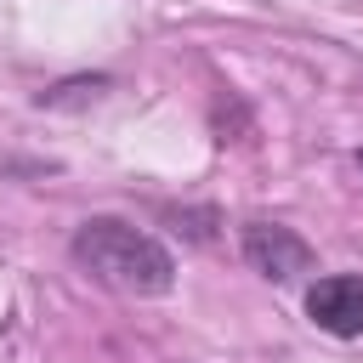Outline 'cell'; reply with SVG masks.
Wrapping results in <instances>:
<instances>
[{
  "label": "cell",
  "mask_w": 363,
  "mask_h": 363,
  "mask_svg": "<svg viewBox=\"0 0 363 363\" xmlns=\"http://www.w3.org/2000/svg\"><path fill=\"white\" fill-rule=\"evenodd\" d=\"M68 250L96 284H108L119 295H170V284H176V255L153 233H142V227H130L119 216L79 221Z\"/></svg>",
  "instance_id": "6da1fadb"
},
{
  "label": "cell",
  "mask_w": 363,
  "mask_h": 363,
  "mask_svg": "<svg viewBox=\"0 0 363 363\" xmlns=\"http://www.w3.org/2000/svg\"><path fill=\"white\" fill-rule=\"evenodd\" d=\"M238 250H244V261L261 272V278H272V284H289V278H301V272H312V244L295 233V227H284V221H244L238 227Z\"/></svg>",
  "instance_id": "7a4b0ae2"
},
{
  "label": "cell",
  "mask_w": 363,
  "mask_h": 363,
  "mask_svg": "<svg viewBox=\"0 0 363 363\" xmlns=\"http://www.w3.org/2000/svg\"><path fill=\"white\" fill-rule=\"evenodd\" d=\"M306 318L335 335V340H352L363 335V272H329L306 289Z\"/></svg>",
  "instance_id": "3957f363"
},
{
  "label": "cell",
  "mask_w": 363,
  "mask_h": 363,
  "mask_svg": "<svg viewBox=\"0 0 363 363\" xmlns=\"http://www.w3.org/2000/svg\"><path fill=\"white\" fill-rule=\"evenodd\" d=\"M352 159H357V170H363V147H357V153H352Z\"/></svg>",
  "instance_id": "277c9868"
}]
</instances>
